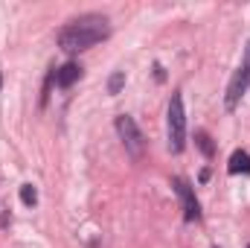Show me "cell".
I'll return each instance as SVG.
<instances>
[{"mask_svg":"<svg viewBox=\"0 0 250 248\" xmlns=\"http://www.w3.org/2000/svg\"><path fill=\"white\" fill-rule=\"evenodd\" d=\"M108 35H111V21L105 15L87 12V15L73 18L62 32H59V47H62L67 56H76V53H84L93 44L105 41Z\"/></svg>","mask_w":250,"mask_h":248,"instance_id":"1","label":"cell"},{"mask_svg":"<svg viewBox=\"0 0 250 248\" xmlns=\"http://www.w3.org/2000/svg\"><path fill=\"white\" fill-rule=\"evenodd\" d=\"M166 128H169V149L178 155L187 146V111H184V97L172 94L169 99V114H166Z\"/></svg>","mask_w":250,"mask_h":248,"instance_id":"2","label":"cell"},{"mask_svg":"<svg viewBox=\"0 0 250 248\" xmlns=\"http://www.w3.org/2000/svg\"><path fill=\"white\" fill-rule=\"evenodd\" d=\"M248 88H250V41H248V47H245L242 64L236 67V73H233V79H230V85H227V94H224L227 111H236V105H239V99L245 97Z\"/></svg>","mask_w":250,"mask_h":248,"instance_id":"3","label":"cell"},{"mask_svg":"<svg viewBox=\"0 0 250 248\" xmlns=\"http://www.w3.org/2000/svg\"><path fill=\"white\" fill-rule=\"evenodd\" d=\"M117 131H120V140H123L125 152H128L134 161H140V158H143V149H146V140H143V131L134 123V117L120 114V117H117Z\"/></svg>","mask_w":250,"mask_h":248,"instance_id":"4","label":"cell"},{"mask_svg":"<svg viewBox=\"0 0 250 248\" xmlns=\"http://www.w3.org/2000/svg\"><path fill=\"white\" fill-rule=\"evenodd\" d=\"M172 187H175V193H178V198H181L184 219H187V222H198V219H201V204H198V198H195L192 184H189L187 178H172Z\"/></svg>","mask_w":250,"mask_h":248,"instance_id":"5","label":"cell"},{"mask_svg":"<svg viewBox=\"0 0 250 248\" xmlns=\"http://www.w3.org/2000/svg\"><path fill=\"white\" fill-rule=\"evenodd\" d=\"M79 79H82V67L76 62H67L56 70V85H59V88H73Z\"/></svg>","mask_w":250,"mask_h":248,"instance_id":"6","label":"cell"},{"mask_svg":"<svg viewBox=\"0 0 250 248\" xmlns=\"http://www.w3.org/2000/svg\"><path fill=\"white\" fill-rule=\"evenodd\" d=\"M227 173L230 175H239V173H248L250 175V155L245 149H236L233 155H230V164H227Z\"/></svg>","mask_w":250,"mask_h":248,"instance_id":"7","label":"cell"},{"mask_svg":"<svg viewBox=\"0 0 250 248\" xmlns=\"http://www.w3.org/2000/svg\"><path fill=\"white\" fill-rule=\"evenodd\" d=\"M195 140H198V149H201L207 158H212V152H215V149H212V140H209V134H207V131H195Z\"/></svg>","mask_w":250,"mask_h":248,"instance_id":"8","label":"cell"},{"mask_svg":"<svg viewBox=\"0 0 250 248\" xmlns=\"http://www.w3.org/2000/svg\"><path fill=\"white\" fill-rule=\"evenodd\" d=\"M21 201H23L26 207H32V204L38 201V193H35L32 184H21Z\"/></svg>","mask_w":250,"mask_h":248,"instance_id":"9","label":"cell"},{"mask_svg":"<svg viewBox=\"0 0 250 248\" xmlns=\"http://www.w3.org/2000/svg\"><path fill=\"white\" fill-rule=\"evenodd\" d=\"M123 85H125V73H123V70H117V73L108 79V91H111V94H120V91H123Z\"/></svg>","mask_w":250,"mask_h":248,"instance_id":"10","label":"cell"},{"mask_svg":"<svg viewBox=\"0 0 250 248\" xmlns=\"http://www.w3.org/2000/svg\"><path fill=\"white\" fill-rule=\"evenodd\" d=\"M0 85H3V79H0Z\"/></svg>","mask_w":250,"mask_h":248,"instance_id":"11","label":"cell"},{"mask_svg":"<svg viewBox=\"0 0 250 248\" xmlns=\"http://www.w3.org/2000/svg\"><path fill=\"white\" fill-rule=\"evenodd\" d=\"M248 248H250V246H248Z\"/></svg>","mask_w":250,"mask_h":248,"instance_id":"12","label":"cell"}]
</instances>
